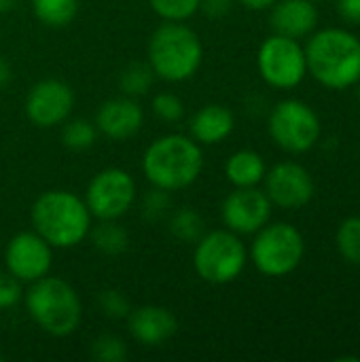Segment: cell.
<instances>
[{
	"label": "cell",
	"instance_id": "obj_17",
	"mask_svg": "<svg viewBox=\"0 0 360 362\" xmlns=\"http://www.w3.org/2000/svg\"><path fill=\"white\" fill-rule=\"evenodd\" d=\"M269 23L274 34L299 40L316 30L318 8L312 0H278L272 6Z\"/></svg>",
	"mask_w": 360,
	"mask_h": 362
},
{
	"label": "cell",
	"instance_id": "obj_29",
	"mask_svg": "<svg viewBox=\"0 0 360 362\" xmlns=\"http://www.w3.org/2000/svg\"><path fill=\"white\" fill-rule=\"evenodd\" d=\"M172 212V197L170 191L153 187L151 191H146V195L142 197V214L146 221L155 223L163 216H168Z\"/></svg>",
	"mask_w": 360,
	"mask_h": 362
},
{
	"label": "cell",
	"instance_id": "obj_3",
	"mask_svg": "<svg viewBox=\"0 0 360 362\" xmlns=\"http://www.w3.org/2000/svg\"><path fill=\"white\" fill-rule=\"evenodd\" d=\"M308 72L329 89H348L360 81V40L348 30L327 28L306 45Z\"/></svg>",
	"mask_w": 360,
	"mask_h": 362
},
{
	"label": "cell",
	"instance_id": "obj_15",
	"mask_svg": "<svg viewBox=\"0 0 360 362\" xmlns=\"http://www.w3.org/2000/svg\"><path fill=\"white\" fill-rule=\"evenodd\" d=\"M93 123L98 127V134H102L104 138L123 142V140H129L132 136H136L142 129L144 110L136 102V98L119 95V98L106 100L98 108Z\"/></svg>",
	"mask_w": 360,
	"mask_h": 362
},
{
	"label": "cell",
	"instance_id": "obj_11",
	"mask_svg": "<svg viewBox=\"0 0 360 362\" xmlns=\"http://www.w3.org/2000/svg\"><path fill=\"white\" fill-rule=\"evenodd\" d=\"M4 265L6 272L21 284H32L49 276L53 265V248L36 231L15 233L4 248Z\"/></svg>",
	"mask_w": 360,
	"mask_h": 362
},
{
	"label": "cell",
	"instance_id": "obj_34",
	"mask_svg": "<svg viewBox=\"0 0 360 362\" xmlns=\"http://www.w3.org/2000/svg\"><path fill=\"white\" fill-rule=\"evenodd\" d=\"M238 2L250 11H265V8H272L278 0H238Z\"/></svg>",
	"mask_w": 360,
	"mask_h": 362
},
{
	"label": "cell",
	"instance_id": "obj_38",
	"mask_svg": "<svg viewBox=\"0 0 360 362\" xmlns=\"http://www.w3.org/2000/svg\"><path fill=\"white\" fill-rule=\"evenodd\" d=\"M0 361H2V352H0Z\"/></svg>",
	"mask_w": 360,
	"mask_h": 362
},
{
	"label": "cell",
	"instance_id": "obj_18",
	"mask_svg": "<svg viewBox=\"0 0 360 362\" xmlns=\"http://www.w3.org/2000/svg\"><path fill=\"white\" fill-rule=\"evenodd\" d=\"M236 127L233 112L223 104L202 106L189 123V136L202 146H214L231 136Z\"/></svg>",
	"mask_w": 360,
	"mask_h": 362
},
{
	"label": "cell",
	"instance_id": "obj_25",
	"mask_svg": "<svg viewBox=\"0 0 360 362\" xmlns=\"http://www.w3.org/2000/svg\"><path fill=\"white\" fill-rule=\"evenodd\" d=\"M337 250L350 265H360V216H350L337 227Z\"/></svg>",
	"mask_w": 360,
	"mask_h": 362
},
{
	"label": "cell",
	"instance_id": "obj_24",
	"mask_svg": "<svg viewBox=\"0 0 360 362\" xmlns=\"http://www.w3.org/2000/svg\"><path fill=\"white\" fill-rule=\"evenodd\" d=\"M98 127L87 119H68L62 123V144L68 151H87L95 144Z\"/></svg>",
	"mask_w": 360,
	"mask_h": 362
},
{
	"label": "cell",
	"instance_id": "obj_30",
	"mask_svg": "<svg viewBox=\"0 0 360 362\" xmlns=\"http://www.w3.org/2000/svg\"><path fill=\"white\" fill-rule=\"evenodd\" d=\"M98 308L106 318H112V320L127 318V314L132 312V305L125 299V295L115 288H106L98 295Z\"/></svg>",
	"mask_w": 360,
	"mask_h": 362
},
{
	"label": "cell",
	"instance_id": "obj_1",
	"mask_svg": "<svg viewBox=\"0 0 360 362\" xmlns=\"http://www.w3.org/2000/svg\"><path fill=\"white\" fill-rule=\"evenodd\" d=\"M91 218L93 216L85 199L66 189L40 193L30 210L34 231L53 250H66L83 244L91 231Z\"/></svg>",
	"mask_w": 360,
	"mask_h": 362
},
{
	"label": "cell",
	"instance_id": "obj_9",
	"mask_svg": "<svg viewBox=\"0 0 360 362\" xmlns=\"http://www.w3.org/2000/svg\"><path fill=\"white\" fill-rule=\"evenodd\" d=\"M257 68L267 85L276 89H293L308 74L306 51L299 40L274 34L261 42L257 53Z\"/></svg>",
	"mask_w": 360,
	"mask_h": 362
},
{
	"label": "cell",
	"instance_id": "obj_33",
	"mask_svg": "<svg viewBox=\"0 0 360 362\" xmlns=\"http://www.w3.org/2000/svg\"><path fill=\"white\" fill-rule=\"evenodd\" d=\"M233 0H202L199 11H204L210 17H223L231 11Z\"/></svg>",
	"mask_w": 360,
	"mask_h": 362
},
{
	"label": "cell",
	"instance_id": "obj_20",
	"mask_svg": "<svg viewBox=\"0 0 360 362\" xmlns=\"http://www.w3.org/2000/svg\"><path fill=\"white\" fill-rule=\"evenodd\" d=\"M87 238L93 248L106 257H119L129 248V233L117 221H100L98 227H91Z\"/></svg>",
	"mask_w": 360,
	"mask_h": 362
},
{
	"label": "cell",
	"instance_id": "obj_5",
	"mask_svg": "<svg viewBox=\"0 0 360 362\" xmlns=\"http://www.w3.org/2000/svg\"><path fill=\"white\" fill-rule=\"evenodd\" d=\"M23 299L34 325L51 337H68L81 325V297L64 278L45 276L32 282Z\"/></svg>",
	"mask_w": 360,
	"mask_h": 362
},
{
	"label": "cell",
	"instance_id": "obj_32",
	"mask_svg": "<svg viewBox=\"0 0 360 362\" xmlns=\"http://www.w3.org/2000/svg\"><path fill=\"white\" fill-rule=\"evenodd\" d=\"M337 13L346 23L360 25V0H337Z\"/></svg>",
	"mask_w": 360,
	"mask_h": 362
},
{
	"label": "cell",
	"instance_id": "obj_19",
	"mask_svg": "<svg viewBox=\"0 0 360 362\" xmlns=\"http://www.w3.org/2000/svg\"><path fill=\"white\" fill-rule=\"evenodd\" d=\"M265 172H267L265 159L257 151H250V148L236 151L233 155H229L225 163V176L238 189L257 187L259 182H263Z\"/></svg>",
	"mask_w": 360,
	"mask_h": 362
},
{
	"label": "cell",
	"instance_id": "obj_7",
	"mask_svg": "<svg viewBox=\"0 0 360 362\" xmlns=\"http://www.w3.org/2000/svg\"><path fill=\"white\" fill-rule=\"evenodd\" d=\"M306 255V240L291 223L265 225L255 233L250 246V261L267 278H282L293 274Z\"/></svg>",
	"mask_w": 360,
	"mask_h": 362
},
{
	"label": "cell",
	"instance_id": "obj_36",
	"mask_svg": "<svg viewBox=\"0 0 360 362\" xmlns=\"http://www.w3.org/2000/svg\"><path fill=\"white\" fill-rule=\"evenodd\" d=\"M13 6H15V0H0V15L2 13H8Z\"/></svg>",
	"mask_w": 360,
	"mask_h": 362
},
{
	"label": "cell",
	"instance_id": "obj_35",
	"mask_svg": "<svg viewBox=\"0 0 360 362\" xmlns=\"http://www.w3.org/2000/svg\"><path fill=\"white\" fill-rule=\"evenodd\" d=\"M11 74H13V72H11V64L6 62V57H4V55H0V89L8 85Z\"/></svg>",
	"mask_w": 360,
	"mask_h": 362
},
{
	"label": "cell",
	"instance_id": "obj_8",
	"mask_svg": "<svg viewBox=\"0 0 360 362\" xmlns=\"http://www.w3.org/2000/svg\"><path fill=\"white\" fill-rule=\"evenodd\" d=\"M272 140L286 153L301 155L320 140V119L312 106L301 100H282L274 106L267 123Z\"/></svg>",
	"mask_w": 360,
	"mask_h": 362
},
{
	"label": "cell",
	"instance_id": "obj_22",
	"mask_svg": "<svg viewBox=\"0 0 360 362\" xmlns=\"http://www.w3.org/2000/svg\"><path fill=\"white\" fill-rule=\"evenodd\" d=\"M155 78L149 62H132L119 74V89L127 98H142L151 91Z\"/></svg>",
	"mask_w": 360,
	"mask_h": 362
},
{
	"label": "cell",
	"instance_id": "obj_31",
	"mask_svg": "<svg viewBox=\"0 0 360 362\" xmlns=\"http://www.w3.org/2000/svg\"><path fill=\"white\" fill-rule=\"evenodd\" d=\"M23 299V288L21 282L8 274L6 269H0V310H11Z\"/></svg>",
	"mask_w": 360,
	"mask_h": 362
},
{
	"label": "cell",
	"instance_id": "obj_37",
	"mask_svg": "<svg viewBox=\"0 0 360 362\" xmlns=\"http://www.w3.org/2000/svg\"><path fill=\"white\" fill-rule=\"evenodd\" d=\"M359 83H360V81H359ZM359 100H360V87H359Z\"/></svg>",
	"mask_w": 360,
	"mask_h": 362
},
{
	"label": "cell",
	"instance_id": "obj_10",
	"mask_svg": "<svg viewBox=\"0 0 360 362\" xmlns=\"http://www.w3.org/2000/svg\"><path fill=\"white\" fill-rule=\"evenodd\" d=\"M136 180L121 168L100 170L87 185L85 204L98 221H119L136 204Z\"/></svg>",
	"mask_w": 360,
	"mask_h": 362
},
{
	"label": "cell",
	"instance_id": "obj_4",
	"mask_svg": "<svg viewBox=\"0 0 360 362\" xmlns=\"http://www.w3.org/2000/svg\"><path fill=\"white\" fill-rule=\"evenodd\" d=\"M146 62L157 78L166 83H185L202 68V38L185 21H163L149 38Z\"/></svg>",
	"mask_w": 360,
	"mask_h": 362
},
{
	"label": "cell",
	"instance_id": "obj_14",
	"mask_svg": "<svg viewBox=\"0 0 360 362\" xmlns=\"http://www.w3.org/2000/svg\"><path fill=\"white\" fill-rule=\"evenodd\" d=\"M265 195L269 197L272 206H278L282 210H297L312 202L316 193V185L312 174L295 163V161H282L274 165L269 172H265Z\"/></svg>",
	"mask_w": 360,
	"mask_h": 362
},
{
	"label": "cell",
	"instance_id": "obj_28",
	"mask_svg": "<svg viewBox=\"0 0 360 362\" xmlns=\"http://www.w3.org/2000/svg\"><path fill=\"white\" fill-rule=\"evenodd\" d=\"M151 108L153 115H157L161 121L166 123H178L185 117V104L176 93L170 91H161L151 100Z\"/></svg>",
	"mask_w": 360,
	"mask_h": 362
},
{
	"label": "cell",
	"instance_id": "obj_12",
	"mask_svg": "<svg viewBox=\"0 0 360 362\" xmlns=\"http://www.w3.org/2000/svg\"><path fill=\"white\" fill-rule=\"evenodd\" d=\"M74 108V91L57 78H42L30 87L25 98V117L40 129H51L70 119Z\"/></svg>",
	"mask_w": 360,
	"mask_h": 362
},
{
	"label": "cell",
	"instance_id": "obj_26",
	"mask_svg": "<svg viewBox=\"0 0 360 362\" xmlns=\"http://www.w3.org/2000/svg\"><path fill=\"white\" fill-rule=\"evenodd\" d=\"M149 4L163 21H187L199 11L202 0H149Z\"/></svg>",
	"mask_w": 360,
	"mask_h": 362
},
{
	"label": "cell",
	"instance_id": "obj_16",
	"mask_svg": "<svg viewBox=\"0 0 360 362\" xmlns=\"http://www.w3.org/2000/svg\"><path fill=\"white\" fill-rule=\"evenodd\" d=\"M127 329L138 344L155 348L176 335L178 320L163 305H140L127 314Z\"/></svg>",
	"mask_w": 360,
	"mask_h": 362
},
{
	"label": "cell",
	"instance_id": "obj_23",
	"mask_svg": "<svg viewBox=\"0 0 360 362\" xmlns=\"http://www.w3.org/2000/svg\"><path fill=\"white\" fill-rule=\"evenodd\" d=\"M170 233L185 244H195L204 235V218L195 208H178L170 212Z\"/></svg>",
	"mask_w": 360,
	"mask_h": 362
},
{
	"label": "cell",
	"instance_id": "obj_2",
	"mask_svg": "<svg viewBox=\"0 0 360 362\" xmlns=\"http://www.w3.org/2000/svg\"><path fill=\"white\" fill-rule=\"evenodd\" d=\"M204 170V151L191 136L166 134L142 155V172L153 187L170 193L191 187Z\"/></svg>",
	"mask_w": 360,
	"mask_h": 362
},
{
	"label": "cell",
	"instance_id": "obj_13",
	"mask_svg": "<svg viewBox=\"0 0 360 362\" xmlns=\"http://www.w3.org/2000/svg\"><path fill=\"white\" fill-rule=\"evenodd\" d=\"M221 218L225 229L238 235H252L269 223L272 202L257 187H236L221 204Z\"/></svg>",
	"mask_w": 360,
	"mask_h": 362
},
{
	"label": "cell",
	"instance_id": "obj_21",
	"mask_svg": "<svg viewBox=\"0 0 360 362\" xmlns=\"http://www.w3.org/2000/svg\"><path fill=\"white\" fill-rule=\"evenodd\" d=\"M36 19L47 28H66L79 11V0H32Z\"/></svg>",
	"mask_w": 360,
	"mask_h": 362
},
{
	"label": "cell",
	"instance_id": "obj_6",
	"mask_svg": "<svg viewBox=\"0 0 360 362\" xmlns=\"http://www.w3.org/2000/svg\"><path fill=\"white\" fill-rule=\"evenodd\" d=\"M248 261V250L238 233L229 229H216L204 233L195 242L193 267L195 274L208 284H231L236 282Z\"/></svg>",
	"mask_w": 360,
	"mask_h": 362
},
{
	"label": "cell",
	"instance_id": "obj_27",
	"mask_svg": "<svg viewBox=\"0 0 360 362\" xmlns=\"http://www.w3.org/2000/svg\"><path fill=\"white\" fill-rule=\"evenodd\" d=\"M91 358L98 362H125L127 346L115 335H98L91 341Z\"/></svg>",
	"mask_w": 360,
	"mask_h": 362
}]
</instances>
